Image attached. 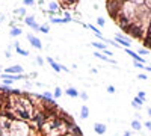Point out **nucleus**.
<instances>
[{"instance_id": "f257e3e1", "label": "nucleus", "mask_w": 151, "mask_h": 136, "mask_svg": "<svg viewBox=\"0 0 151 136\" xmlns=\"http://www.w3.org/2000/svg\"><path fill=\"white\" fill-rule=\"evenodd\" d=\"M115 43L120 45L121 49H122V47H124V49H128V47L132 45V39H130V38H127L126 35L116 33V35H115Z\"/></svg>"}, {"instance_id": "f03ea898", "label": "nucleus", "mask_w": 151, "mask_h": 136, "mask_svg": "<svg viewBox=\"0 0 151 136\" xmlns=\"http://www.w3.org/2000/svg\"><path fill=\"white\" fill-rule=\"evenodd\" d=\"M26 38H27V41H29V44L33 47V49H36V50H41L42 49V43H41V39L38 38L36 35H32V33H26Z\"/></svg>"}, {"instance_id": "7ed1b4c3", "label": "nucleus", "mask_w": 151, "mask_h": 136, "mask_svg": "<svg viewBox=\"0 0 151 136\" xmlns=\"http://www.w3.org/2000/svg\"><path fill=\"white\" fill-rule=\"evenodd\" d=\"M3 73H6V74H12V76L24 74V68L21 67V65H11V67H6V68H5Z\"/></svg>"}, {"instance_id": "20e7f679", "label": "nucleus", "mask_w": 151, "mask_h": 136, "mask_svg": "<svg viewBox=\"0 0 151 136\" xmlns=\"http://www.w3.org/2000/svg\"><path fill=\"white\" fill-rule=\"evenodd\" d=\"M59 6L63 8L65 11H71L73 8H76V5L79 3V0H57Z\"/></svg>"}, {"instance_id": "39448f33", "label": "nucleus", "mask_w": 151, "mask_h": 136, "mask_svg": "<svg viewBox=\"0 0 151 136\" xmlns=\"http://www.w3.org/2000/svg\"><path fill=\"white\" fill-rule=\"evenodd\" d=\"M48 14H50V17H55V14H62L61 6H59V3L56 2V0L48 2Z\"/></svg>"}, {"instance_id": "423d86ee", "label": "nucleus", "mask_w": 151, "mask_h": 136, "mask_svg": "<svg viewBox=\"0 0 151 136\" xmlns=\"http://www.w3.org/2000/svg\"><path fill=\"white\" fill-rule=\"evenodd\" d=\"M94 132L98 135V136H103L107 132V125L104 123H95L94 124Z\"/></svg>"}, {"instance_id": "0eeeda50", "label": "nucleus", "mask_w": 151, "mask_h": 136, "mask_svg": "<svg viewBox=\"0 0 151 136\" xmlns=\"http://www.w3.org/2000/svg\"><path fill=\"white\" fill-rule=\"evenodd\" d=\"M94 56L95 57H98V59H101V61H104V62H107V64H112V65H116V61L115 59H110L109 56H106L104 53H101V51H94Z\"/></svg>"}, {"instance_id": "6e6552de", "label": "nucleus", "mask_w": 151, "mask_h": 136, "mask_svg": "<svg viewBox=\"0 0 151 136\" xmlns=\"http://www.w3.org/2000/svg\"><path fill=\"white\" fill-rule=\"evenodd\" d=\"M45 61L48 62V64H50V67L53 68V71H56V73H61V71H62V65L59 64V62H57L56 59H53V57H50V56H48Z\"/></svg>"}, {"instance_id": "1a4fd4ad", "label": "nucleus", "mask_w": 151, "mask_h": 136, "mask_svg": "<svg viewBox=\"0 0 151 136\" xmlns=\"http://www.w3.org/2000/svg\"><path fill=\"white\" fill-rule=\"evenodd\" d=\"M63 92H65V95L71 97V98H77V97H79V91L76 89L74 86H68V88H67V89L63 91Z\"/></svg>"}, {"instance_id": "9d476101", "label": "nucleus", "mask_w": 151, "mask_h": 136, "mask_svg": "<svg viewBox=\"0 0 151 136\" xmlns=\"http://www.w3.org/2000/svg\"><path fill=\"white\" fill-rule=\"evenodd\" d=\"M91 45L95 47L97 51H104V50L107 49V44H106V43H101V41H92V43H91Z\"/></svg>"}, {"instance_id": "9b49d317", "label": "nucleus", "mask_w": 151, "mask_h": 136, "mask_svg": "<svg viewBox=\"0 0 151 136\" xmlns=\"http://www.w3.org/2000/svg\"><path fill=\"white\" fill-rule=\"evenodd\" d=\"M14 47H15V51H17V53L20 55V56H29V51L27 50H24V49H21V45H20V43L18 41H15L14 43Z\"/></svg>"}, {"instance_id": "f8f14e48", "label": "nucleus", "mask_w": 151, "mask_h": 136, "mask_svg": "<svg viewBox=\"0 0 151 136\" xmlns=\"http://www.w3.org/2000/svg\"><path fill=\"white\" fill-rule=\"evenodd\" d=\"M21 33H23V29L18 27V26H14V27H11V32L9 35L12 36V38H17V36H20Z\"/></svg>"}, {"instance_id": "ddd939ff", "label": "nucleus", "mask_w": 151, "mask_h": 136, "mask_svg": "<svg viewBox=\"0 0 151 136\" xmlns=\"http://www.w3.org/2000/svg\"><path fill=\"white\" fill-rule=\"evenodd\" d=\"M144 104H145V103L141 100V98H138V97H134L133 100H132V106H133V109H136V111H139V109H141Z\"/></svg>"}, {"instance_id": "4468645a", "label": "nucleus", "mask_w": 151, "mask_h": 136, "mask_svg": "<svg viewBox=\"0 0 151 136\" xmlns=\"http://www.w3.org/2000/svg\"><path fill=\"white\" fill-rule=\"evenodd\" d=\"M89 118V107L86 106H82L80 107V119H88Z\"/></svg>"}, {"instance_id": "2eb2a0df", "label": "nucleus", "mask_w": 151, "mask_h": 136, "mask_svg": "<svg viewBox=\"0 0 151 136\" xmlns=\"http://www.w3.org/2000/svg\"><path fill=\"white\" fill-rule=\"evenodd\" d=\"M130 125H132V129L134 130V132H141L142 130V123L139 121V119H133V121L130 123Z\"/></svg>"}, {"instance_id": "dca6fc26", "label": "nucleus", "mask_w": 151, "mask_h": 136, "mask_svg": "<svg viewBox=\"0 0 151 136\" xmlns=\"http://www.w3.org/2000/svg\"><path fill=\"white\" fill-rule=\"evenodd\" d=\"M50 23H55V24H65L68 23L67 21V18H63V17H50Z\"/></svg>"}, {"instance_id": "f3484780", "label": "nucleus", "mask_w": 151, "mask_h": 136, "mask_svg": "<svg viewBox=\"0 0 151 136\" xmlns=\"http://www.w3.org/2000/svg\"><path fill=\"white\" fill-rule=\"evenodd\" d=\"M14 14H15V15H18L20 18H24L26 15H27V11H26V6H23V8H17V9L14 11Z\"/></svg>"}, {"instance_id": "a211bd4d", "label": "nucleus", "mask_w": 151, "mask_h": 136, "mask_svg": "<svg viewBox=\"0 0 151 136\" xmlns=\"http://www.w3.org/2000/svg\"><path fill=\"white\" fill-rule=\"evenodd\" d=\"M23 20H24V24H26V26H29V27L36 21V20H35V15H26Z\"/></svg>"}, {"instance_id": "6ab92c4d", "label": "nucleus", "mask_w": 151, "mask_h": 136, "mask_svg": "<svg viewBox=\"0 0 151 136\" xmlns=\"http://www.w3.org/2000/svg\"><path fill=\"white\" fill-rule=\"evenodd\" d=\"M142 41H144V45L148 47V50H151V33H147V35H145Z\"/></svg>"}, {"instance_id": "aec40b11", "label": "nucleus", "mask_w": 151, "mask_h": 136, "mask_svg": "<svg viewBox=\"0 0 151 136\" xmlns=\"http://www.w3.org/2000/svg\"><path fill=\"white\" fill-rule=\"evenodd\" d=\"M39 32H42V33H48V32H50V26H48V23L39 24Z\"/></svg>"}, {"instance_id": "412c9836", "label": "nucleus", "mask_w": 151, "mask_h": 136, "mask_svg": "<svg viewBox=\"0 0 151 136\" xmlns=\"http://www.w3.org/2000/svg\"><path fill=\"white\" fill-rule=\"evenodd\" d=\"M59 97H62V88L56 86L55 91H53V98H59Z\"/></svg>"}, {"instance_id": "4be33fe9", "label": "nucleus", "mask_w": 151, "mask_h": 136, "mask_svg": "<svg viewBox=\"0 0 151 136\" xmlns=\"http://www.w3.org/2000/svg\"><path fill=\"white\" fill-rule=\"evenodd\" d=\"M136 97H138V98H141V100H142L144 103L147 101V92H145V91H139Z\"/></svg>"}, {"instance_id": "5701e85b", "label": "nucleus", "mask_w": 151, "mask_h": 136, "mask_svg": "<svg viewBox=\"0 0 151 136\" xmlns=\"http://www.w3.org/2000/svg\"><path fill=\"white\" fill-rule=\"evenodd\" d=\"M79 97L82 98L83 101H88V98H89V95L86 94V91H82V92H79Z\"/></svg>"}, {"instance_id": "b1692460", "label": "nucleus", "mask_w": 151, "mask_h": 136, "mask_svg": "<svg viewBox=\"0 0 151 136\" xmlns=\"http://www.w3.org/2000/svg\"><path fill=\"white\" fill-rule=\"evenodd\" d=\"M148 53H150L148 49H139V50H138V55H139V56H147Z\"/></svg>"}, {"instance_id": "393cba45", "label": "nucleus", "mask_w": 151, "mask_h": 136, "mask_svg": "<svg viewBox=\"0 0 151 136\" xmlns=\"http://www.w3.org/2000/svg\"><path fill=\"white\" fill-rule=\"evenodd\" d=\"M127 2H130V3H133V5H136V6H142L145 0H127Z\"/></svg>"}, {"instance_id": "a878e982", "label": "nucleus", "mask_w": 151, "mask_h": 136, "mask_svg": "<svg viewBox=\"0 0 151 136\" xmlns=\"http://www.w3.org/2000/svg\"><path fill=\"white\" fill-rule=\"evenodd\" d=\"M36 3V0H23V5L24 6H33Z\"/></svg>"}, {"instance_id": "bb28decb", "label": "nucleus", "mask_w": 151, "mask_h": 136, "mask_svg": "<svg viewBox=\"0 0 151 136\" xmlns=\"http://www.w3.org/2000/svg\"><path fill=\"white\" fill-rule=\"evenodd\" d=\"M23 85H24V89H30V88L33 86V83H32L30 80H24V83H23Z\"/></svg>"}, {"instance_id": "cd10ccee", "label": "nucleus", "mask_w": 151, "mask_h": 136, "mask_svg": "<svg viewBox=\"0 0 151 136\" xmlns=\"http://www.w3.org/2000/svg\"><path fill=\"white\" fill-rule=\"evenodd\" d=\"M97 24H98L100 27H103V26L106 24V23H104V18H103V17H98V18H97Z\"/></svg>"}, {"instance_id": "c85d7f7f", "label": "nucleus", "mask_w": 151, "mask_h": 136, "mask_svg": "<svg viewBox=\"0 0 151 136\" xmlns=\"http://www.w3.org/2000/svg\"><path fill=\"white\" fill-rule=\"evenodd\" d=\"M36 64L39 65V67H42V65H44V57H41V56H36Z\"/></svg>"}, {"instance_id": "c756f323", "label": "nucleus", "mask_w": 151, "mask_h": 136, "mask_svg": "<svg viewBox=\"0 0 151 136\" xmlns=\"http://www.w3.org/2000/svg\"><path fill=\"white\" fill-rule=\"evenodd\" d=\"M106 91L109 92V94H115V92H116L115 86H112V85H109V86H107V88H106Z\"/></svg>"}, {"instance_id": "7c9ffc66", "label": "nucleus", "mask_w": 151, "mask_h": 136, "mask_svg": "<svg viewBox=\"0 0 151 136\" xmlns=\"http://www.w3.org/2000/svg\"><path fill=\"white\" fill-rule=\"evenodd\" d=\"M30 29H32V30H35V32H39V24H38V23L35 21L33 24L30 26Z\"/></svg>"}, {"instance_id": "2f4dec72", "label": "nucleus", "mask_w": 151, "mask_h": 136, "mask_svg": "<svg viewBox=\"0 0 151 136\" xmlns=\"http://www.w3.org/2000/svg\"><path fill=\"white\" fill-rule=\"evenodd\" d=\"M133 65L136 67V68H139V70H144V68H145L144 64H139V62H134V61H133Z\"/></svg>"}, {"instance_id": "473e14b6", "label": "nucleus", "mask_w": 151, "mask_h": 136, "mask_svg": "<svg viewBox=\"0 0 151 136\" xmlns=\"http://www.w3.org/2000/svg\"><path fill=\"white\" fill-rule=\"evenodd\" d=\"M138 79H139V80H147V79H148V76H147V74H144V73H141V74H138Z\"/></svg>"}, {"instance_id": "72a5a7b5", "label": "nucleus", "mask_w": 151, "mask_h": 136, "mask_svg": "<svg viewBox=\"0 0 151 136\" xmlns=\"http://www.w3.org/2000/svg\"><path fill=\"white\" fill-rule=\"evenodd\" d=\"M144 127H145V129H148L150 132H151V121H145V123H144Z\"/></svg>"}, {"instance_id": "f704fd0d", "label": "nucleus", "mask_w": 151, "mask_h": 136, "mask_svg": "<svg viewBox=\"0 0 151 136\" xmlns=\"http://www.w3.org/2000/svg\"><path fill=\"white\" fill-rule=\"evenodd\" d=\"M144 5H145V6H147L148 9H151V0H145Z\"/></svg>"}, {"instance_id": "c9c22d12", "label": "nucleus", "mask_w": 151, "mask_h": 136, "mask_svg": "<svg viewBox=\"0 0 151 136\" xmlns=\"http://www.w3.org/2000/svg\"><path fill=\"white\" fill-rule=\"evenodd\" d=\"M5 55H6V57H11V50H6V51H5Z\"/></svg>"}, {"instance_id": "e433bc0d", "label": "nucleus", "mask_w": 151, "mask_h": 136, "mask_svg": "<svg viewBox=\"0 0 151 136\" xmlns=\"http://www.w3.org/2000/svg\"><path fill=\"white\" fill-rule=\"evenodd\" d=\"M122 136H132V132H124Z\"/></svg>"}, {"instance_id": "4c0bfd02", "label": "nucleus", "mask_w": 151, "mask_h": 136, "mask_svg": "<svg viewBox=\"0 0 151 136\" xmlns=\"http://www.w3.org/2000/svg\"><path fill=\"white\" fill-rule=\"evenodd\" d=\"M91 73H92V74H97V73H98V70H97V68H92V70H91Z\"/></svg>"}, {"instance_id": "58836bf2", "label": "nucleus", "mask_w": 151, "mask_h": 136, "mask_svg": "<svg viewBox=\"0 0 151 136\" xmlns=\"http://www.w3.org/2000/svg\"><path fill=\"white\" fill-rule=\"evenodd\" d=\"M144 70H145V71H150V73H151V67H148V65H145V68H144Z\"/></svg>"}, {"instance_id": "ea45409f", "label": "nucleus", "mask_w": 151, "mask_h": 136, "mask_svg": "<svg viewBox=\"0 0 151 136\" xmlns=\"http://www.w3.org/2000/svg\"><path fill=\"white\" fill-rule=\"evenodd\" d=\"M147 112H148V117L151 118V107H148V109H147Z\"/></svg>"}, {"instance_id": "a19ab883", "label": "nucleus", "mask_w": 151, "mask_h": 136, "mask_svg": "<svg viewBox=\"0 0 151 136\" xmlns=\"http://www.w3.org/2000/svg\"><path fill=\"white\" fill-rule=\"evenodd\" d=\"M36 2L39 3V5H44V0H36Z\"/></svg>"}, {"instance_id": "79ce46f5", "label": "nucleus", "mask_w": 151, "mask_h": 136, "mask_svg": "<svg viewBox=\"0 0 151 136\" xmlns=\"http://www.w3.org/2000/svg\"><path fill=\"white\" fill-rule=\"evenodd\" d=\"M3 20H5V17H3V15H0V23H2Z\"/></svg>"}, {"instance_id": "37998d69", "label": "nucleus", "mask_w": 151, "mask_h": 136, "mask_svg": "<svg viewBox=\"0 0 151 136\" xmlns=\"http://www.w3.org/2000/svg\"><path fill=\"white\" fill-rule=\"evenodd\" d=\"M2 71H3V70H2V67H0V74H2Z\"/></svg>"}]
</instances>
